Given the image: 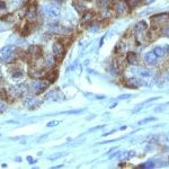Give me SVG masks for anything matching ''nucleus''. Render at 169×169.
I'll list each match as a JSON object with an SVG mask.
<instances>
[{
	"label": "nucleus",
	"instance_id": "9d476101",
	"mask_svg": "<svg viewBox=\"0 0 169 169\" xmlns=\"http://www.w3.org/2000/svg\"><path fill=\"white\" fill-rule=\"evenodd\" d=\"M94 19V13L93 12H85L83 17L81 18V25H89Z\"/></svg>",
	"mask_w": 169,
	"mask_h": 169
},
{
	"label": "nucleus",
	"instance_id": "c9c22d12",
	"mask_svg": "<svg viewBox=\"0 0 169 169\" xmlns=\"http://www.w3.org/2000/svg\"><path fill=\"white\" fill-rule=\"evenodd\" d=\"M85 1H91V0H85Z\"/></svg>",
	"mask_w": 169,
	"mask_h": 169
},
{
	"label": "nucleus",
	"instance_id": "cd10ccee",
	"mask_svg": "<svg viewBox=\"0 0 169 169\" xmlns=\"http://www.w3.org/2000/svg\"><path fill=\"white\" fill-rule=\"evenodd\" d=\"M60 124V121H51V122H49L47 123V127H52V126H56Z\"/></svg>",
	"mask_w": 169,
	"mask_h": 169
},
{
	"label": "nucleus",
	"instance_id": "6e6552de",
	"mask_svg": "<svg viewBox=\"0 0 169 169\" xmlns=\"http://www.w3.org/2000/svg\"><path fill=\"white\" fill-rule=\"evenodd\" d=\"M25 105L29 109H35V108H37L40 105H41V101H38L36 98H34V97H28V98H26L25 100Z\"/></svg>",
	"mask_w": 169,
	"mask_h": 169
},
{
	"label": "nucleus",
	"instance_id": "20e7f679",
	"mask_svg": "<svg viewBox=\"0 0 169 169\" xmlns=\"http://www.w3.org/2000/svg\"><path fill=\"white\" fill-rule=\"evenodd\" d=\"M112 7H113V9H114V12L117 14V15H123V14H125L126 10H127V8H129L124 0H117V1L113 2Z\"/></svg>",
	"mask_w": 169,
	"mask_h": 169
},
{
	"label": "nucleus",
	"instance_id": "72a5a7b5",
	"mask_svg": "<svg viewBox=\"0 0 169 169\" xmlns=\"http://www.w3.org/2000/svg\"><path fill=\"white\" fill-rule=\"evenodd\" d=\"M61 156H62V153H60V155H56V156L50 157V159H51V160H54V159H58V158H60Z\"/></svg>",
	"mask_w": 169,
	"mask_h": 169
},
{
	"label": "nucleus",
	"instance_id": "39448f33",
	"mask_svg": "<svg viewBox=\"0 0 169 169\" xmlns=\"http://www.w3.org/2000/svg\"><path fill=\"white\" fill-rule=\"evenodd\" d=\"M47 87H49V83L43 80H35L32 83V88L35 90V93L37 95L42 94L45 89H47Z\"/></svg>",
	"mask_w": 169,
	"mask_h": 169
},
{
	"label": "nucleus",
	"instance_id": "9b49d317",
	"mask_svg": "<svg viewBox=\"0 0 169 169\" xmlns=\"http://www.w3.org/2000/svg\"><path fill=\"white\" fill-rule=\"evenodd\" d=\"M126 61H127V63L132 64V65H138L139 64L138 54L134 53V52H129L127 55H126Z\"/></svg>",
	"mask_w": 169,
	"mask_h": 169
},
{
	"label": "nucleus",
	"instance_id": "473e14b6",
	"mask_svg": "<svg viewBox=\"0 0 169 169\" xmlns=\"http://www.w3.org/2000/svg\"><path fill=\"white\" fill-rule=\"evenodd\" d=\"M6 9V4L4 1H0V10H5Z\"/></svg>",
	"mask_w": 169,
	"mask_h": 169
},
{
	"label": "nucleus",
	"instance_id": "dca6fc26",
	"mask_svg": "<svg viewBox=\"0 0 169 169\" xmlns=\"http://www.w3.org/2000/svg\"><path fill=\"white\" fill-rule=\"evenodd\" d=\"M147 29V23L144 22V20H141V22H139L137 25L134 26V31L137 32V33H140V32H143Z\"/></svg>",
	"mask_w": 169,
	"mask_h": 169
},
{
	"label": "nucleus",
	"instance_id": "a878e982",
	"mask_svg": "<svg viewBox=\"0 0 169 169\" xmlns=\"http://www.w3.org/2000/svg\"><path fill=\"white\" fill-rule=\"evenodd\" d=\"M155 117H148V119H142V121H140L139 122V124L141 125V124H145V123H149V122H151V121H155Z\"/></svg>",
	"mask_w": 169,
	"mask_h": 169
},
{
	"label": "nucleus",
	"instance_id": "aec40b11",
	"mask_svg": "<svg viewBox=\"0 0 169 169\" xmlns=\"http://www.w3.org/2000/svg\"><path fill=\"white\" fill-rule=\"evenodd\" d=\"M141 1L142 0H126V5H127V7L129 8H131V9H133V8H135V7H138L140 4H141Z\"/></svg>",
	"mask_w": 169,
	"mask_h": 169
},
{
	"label": "nucleus",
	"instance_id": "0eeeda50",
	"mask_svg": "<svg viewBox=\"0 0 169 169\" xmlns=\"http://www.w3.org/2000/svg\"><path fill=\"white\" fill-rule=\"evenodd\" d=\"M28 54L33 58V59H38L42 55V49L38 45H31L28 49Z\"/></svg>",
	"mask_w": 169,
	"mask_h": 169
},
{
	"label": "nucleus",
	"instance_id": "412c9836",
	"mask_svg": "<svg viewBox=\"0 0 169 169\" xmlns=\"http://www.w3.org/2000/svg\"><path fill=\"white\" fill-rule=\"evenodd\" d=\"M45 65L46 67H52V65H54V63H55V58L54 55H47L45 58Z\"/></svg>",
	"mask_w": 169,
	"mask_h": 169
},
{
	"label": "nucleus",
	"instance_id": "b1692460",
	"mask_svg": "<svg viewBox=\"0 0 169 169\" xmlns=\"http://www.w3.org/2000/svg\"><path fill=\"white\" fill-rule=\"evenodd\" d=\"M139 73L142 76V77H150V76H151V72L149 71V70H147V69H141Z\"/></svg>",
	"mask_w": 169,
	"mask_h": 169
},
{
	"label": "nucleus",
	"instance_id": "6ab92c4d",
	"mask_svg": "<svg viewBox=\"0 0 169 169\" xmlns=\"http://www.w3.org/2000/svg\"><path fill=\"white\" fill-rule=\"evenodd\" d=\"M72 5H73V7L76 8V10H77V12H79V13H85V12H86V10H85V9H86V7L83 6L80 1H73V4H72Z\"/></svg>",
	"mask_w": 169,
	"mask_h": 169
},
{
	"label": "nucleus",
	"instance_id": "2eb2a0df",
	"mask_svg": "<svg viewBox=\"0 0 169 169\" xmlns=\"http://www.w3.org/2000/svg\"><path fill=\"white\" fill-rule=\"evenodd\" d=\"M27 18H28L29 22H34L36 19V9L34 7H31L27 10Z\"/></svg>",
	"mask_w": 169,
	"mask_h": 169
},
{
	"label": "nucleus",
	"instance_id": "f03ea898",
	"mask_svg": "<svg viewBox=\"0 0 169 169\" xmlns=\"http://www.w3.org/2000/svg\"><path fill=\"white\" fill-rule=\"evenodd\" d=\"M15 52V46L14 45H7L0 50V61H8Z\"/></svg>",
	"mask_w": 169,
	"mask_h": 169
},
{
	"label": "nucleus",
	"instance_id": "c756f323",
	"mask_svg": "<svg viewBox=\"0 0 169 169\" xmlns=\"http://www.w3.org/2000/svg\"><path fill=\"white\" fill-rule=\"evenodd\" d=\"M22 76H23L22 70H16V71H14L13 72V77H15V78H17V77H22Z\"/></svg>",
	"mask_w": 169,
	"mask_h": 169
},
{
	"label": "nucleus",
	"instance_id": "4468645a",
	"mask_svg": "<svg viewBox=\"0 0 169 169\" xmlns=\"http://www.w3.org/2000/svg\"><path fill=\"white\" fill-rule=\"evenodd\" d=\"M141 85H142V82H140V80L135 79V78H132V79L127 80V82H126V86L131 88H137L139 86H141Z\"/></svg>",
	"mask_w": 169,
	"mask_h": 169
},
{
	"label": "nucleus",
	"instance_id": "a211bd4d",
	"mask_svg": "<svg viewBox=\"0 0 169 169\" xmlns=\"http://www.w3.org/2000/svg\"><path fill=\"white\" fill-rule=\"evenodd\" d=\"M56 78H58V71H50L46 75V79L50 83H53L56 80Z\"/></svg>",
	"mask_w": 169,
	"mask_h": 169
},
{
	"label": "nucleus",
	"instance_id": "f257e3e1",
	"mask_svg": "<svg viewBox=\"0 0 169 169\" xmlns=\"http://www.w3.org/2000/svg\"><path fill=\"white\" fill-rule=\"evenodd\" d=\"M168 22V14H159L151 17V23H152V28L158 29L159 27H163V24H167Z\"/></svg>",
	"mask_w": 169,
	"mask_h": 169
},
{
	"label": "nucleus",
	"instance_id": "c85d7f7f",
	"mask_svg": "<svg viewBox=\"0 0 169 169\" xmlns=\"http://www.w3.org/2000/svg\"><path fill=\"white\" fill-rule=\"evenodd\" d=\"M6 109H7V105L4 103V101L0 100V113H4Z\"/></svg>",
	"mask_w": 169,
	"mask_h": 169
},
{
	"label": "nucleus",
	"instance_id": "7ed1b4c3",
	"mask_svg": "<svg viewBox=\"0 0 169 169\" xmlns=\"http://www.w3.org/2000/svg\"><path fill=\"white\" fill-rule=\"evenodd\" d=\"M44 13L50 18H58L60 16L61 12H60L59 7L54 6V5H47V6L44 7Z\"/></svg>",
	"mask_w": 169,
	"mask_h": 169
},
{
	"label": "nucleus",
	"instance_id": "2f4dec72",
	"mask_svg": "<svg viewBox=\"0 0 169 169\" xmlns=\"http://www.w3.org/2000/svg\"><path fill=\"white\" fill-rule=\"evenodd\" d=\"M132 95H122V96H119V99H127V98H131Z\"/></svg>",
	"mask_w": 169,
	"mask_h": 169
},
{
	"label": "nucleus",
	"instance_id": "bb28decb",
	"mask_svg": "<svg viewBox=\"0 0 169 169\" xmlns=\"http://www.w3.org/2000/svg\"><path fill=\"white\" fill-rule=\"evenodd\" d=\"M0 99H7V91L5 89H0Z\"/></svg>",
	"mask_w": 169,
	"mask_h": 169
},
{
	"label": "nucleus",
	"instance_id": "7c9ffc66",
	"mask_svg": "<svg viewBox=\"0 0 169 169\" xmlns=\"http://www.w3.org/2000/svg\"><path fill=\"white\" fill-rule=\"evenodd\" d=\"M29 28H28V26L26 25L25 27H24V29H23V32H22V35H24V36H26V35H28L29 34Z\"/></svg>",
	"mask_w": 169,
	"mask_h": 169
},
{
	"label": "nucleus",
	"instance_id": "ddd939ff",
	"mask_svg": "<svg viewBox=\"0 0 169 169\" xmlns=\"http://www.w3.org/2000/svg\"><path fill=\"white\" fill-rule=\"evenodd\" d=\"M29 76L33 77V78H36V79H40V78H43L44 76H46L45 71L44 70H31L29 71Z\"/></svg>",
	"mask_w": 169,
	"mask_h": 169
},
{
	"label": "nucleus",
	"instance_id": "393cba45",
	"mask_svg": "<svg viewBox=\"0 0 169 169\" xmlns=\"http://www.w3.org/2000/svg\"><path fill=\"white\" fill-rule=\"evenodd\" d=\"M89 27H90L89 29L91 32H96L99 29V25H98V24H91V23H90V24H89Z\"/></svg>",
	"mask_w": 169,
	"mask_h": 169
},
{
	"label": "nucleus",
	"instance_id": "f704fd0d",
	"mask_svg": "<svg viewBox=\"0 0 169 169\" xmlns=\"http://www.w3.org/2000/svg\"><path fill=\"white\" fill-rule=\"evenodd\" d=\"M27 160H28V161H31V163H35V161H34V160L32 159V157H27Z\"/></svg>",
	"mask_w": 169,
	"mask_h": 169
},
{
	"label": "nucleus",
	"instance_id": "4be33fe9",
	"mask_svg": "<svg viewBox=\"0 0 169 169\" xmlns=\"http://www.w3.org/2000/svg\"><path fill=\"white\" fill-rule=\"evenodd\" d=\"M153 52H155V54H156V55L158 56V58H160V56H163V55H165V51H163V47H159V46L155 47Z\"/></svg>",
	"mask_w": 169,
	"mask_h": 169
},
{
	"label": "nucleus",
	"instance_id": "5701e85b",
	"mask_svg": "<svg viewBox=\"0 0 169 169\" xmlns=\"http://www.w3.org/2000/svg\"><path fill=\"white\" fill-rule=\"evenodd\" d=\"M139 167H140V168H153V167H155V163L148 161V163H143V165H140Z\"/></svg>",
	"mask_w": 169,
	"mask_h": 169
},
{
	"label": "nucleus",
	"instance_id": "423d86ee",
	"mask_svg": "<svg viewBox=\"0 0 169 169\" xmlns=\"http://www.w3.org/2000/svg\"><path fill=\"white\" fill-rule=\"evenodd\" d=\"M53 54H54V58L61 60L63 56H64V46H63V43L61 42H55L54 45H53Z\"/></svg>",
	"mask_w": 169,
	"mask_h": 169
},
{
	"label": "nucleus",
	"instance_id": "f3484780",
	"mask_svg": "<svg viewBox=\"0 0 169 169\" xmlns=\"http://www.w3.org/2000/svg\"><path fill=\"white\" fill-rule=\"evenodd\" d=\"M134 151H130V152H121L119 156V160H129L130 158L134 156Z\"/></svg>",
	"mask_w": 169,
	"mask_h": 169
},
{
	"label": "nucleus",
	"instance_id": "1a4fd4ad",
	"mask_svg": "<svg viewBox=\"0 0 169 169\" xmlns=\"http://www.w3.org/2000/svg\"><path fill=\"white\" fill-rule=\"evenodd\" d=\"M144 61L148 63V64H156L157 61H158V56L155 54L153 51H151V52H148L144 55Z\"/></svg>",
	"mask_w": 169,
	"mask_h": 169
},
{
	"label": "nucleus",
	"instance_id": "f8f14e48",
	"mask_svg": "<svg viewBox=\"0 0 169 169\" xmlns=\"http://www.w3.org/2000/svg\"><path fill=\"white\" fill-rule=\"evenodd\" d=\"M97 5L99 8L104 9V10H107L108 8H111L113 6V1L112 0H98L97 1Z\"/></svg>",
	"mask_w": 169,
	"mask_h": 169
}]
</instances>
